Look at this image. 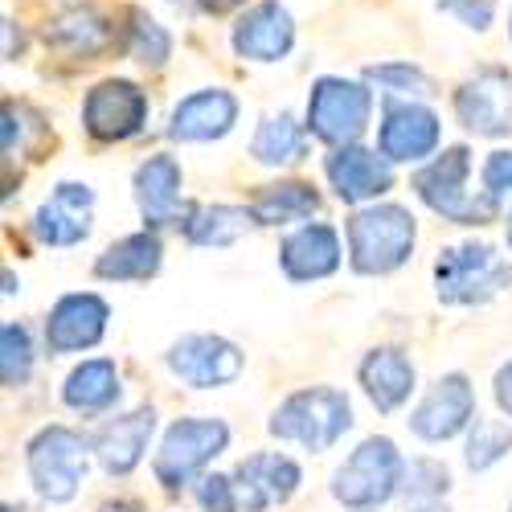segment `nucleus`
<instances>
[{
    "label": "nucleus",
    "mask_w": 512,
    "mask_h": 512,
    "mask_svg": "<svg viewBox=\"0 0 512 512\" xmlns=\"http://www.w3.org/2000/svg\"><path fill=\"white\" fill-rule=\"evenodd\" d=\"M467 177H472V152L463 144L443 148L426 168L414 173V193L431 205L439 218L459 222V226H488L496 218V201L488 189L472 193L467 189Z\"/></svg>",
    "instance_id": "nucleus-1"
},
{
    "label": "nucleus",
    "mask_w": 512,
    "mask_h": 512,
    "mask_svg": "<svg viewBox=\"0 0 512 512\" xmlns=\"http://www.w3.org/2000/svg\"><path fill=\"white\" fill-rule=\"evenodd\" d=\"M414 250V218L402 205H369L349 218V259L361 275H390Z\"/></svg>",
    "instance_id": "nucleus-2"
},
{
    "label": "nucleus",
    "mask_w": 512,
    "mask_h": 512,
    "mask_svg": "<svg viewBox=\"0 0 512 512\" xmlns=\"http://www.w3.org/2000/svg\"><path fill=\"white\" fill-rule=\"evenodd\" d=\"M369 115H373L369 82L336 78V74H324V78L312 82L304 123L320 144H328V148L357 144L365 136V127H369Z\"/></svg>",
    "instance_id": "nucleus-3"
},
{
    "label": "nucleus",
    "mask_w": 512,
    "mask_h": 512,
    "mask_svg": "<svg viewBox=\"0 0 512 512\" xmlns=\"http://www.w3.org/2000/svg\"><path fill=\"white\" fill-rule=\"evenodd\" d=\"M353 426V410H349V398L340 390H328V386H316V390H300L291 394L275 418H271V435L275 439H291L308 451H328L340 435Z\"/></svg>",
    "instance_id": "nucleus-4"
},
{
    "label": "nucleus",
    "mask_w": 512,
    "mask_h": 512,
    "mask_svg": "<svg viewBox=\"0 0 512 512\" xmlns=\"http://www.w3.org/2000/svg\"><path fill=\"white\" fill-rule=\"evenodd\" d=\"M435 283L443 304H488L512 283V267L488 242H463L439 254Z\"/></svg>",
    "instance_id": "nucleus-5"
},
{
    "label": "nucleus",
    "mask_w": 512,
    "mask_h": 512,
    "mask_svg": "<svg viewBox=\"0 0 512 512\" xmlns=\"http://www.w3.org/2000/svg\"><path fill=\"white\" fill-rule=\"evenodd\" d=\"M29 480L41 500L66 504L87 472V439L74 435L70 426H46L33 443H29Z\"/></svg>",
    "instance_id": "nucleus-6"
},
{
    "label": "nucleus",
    "mask_w": 512,
    "mask_h": 512,
    "mask_svg": "<svg viewBox=\"0 0 512 512\" xmlns=\"http://www.w3.org/2000/svg\"><path fill=\"white\" fill-rule=\"evenodd\" d=\"M402 480V455L390 439H365L345 467L332 476V496L340 504H353V508H369L381 504L398 492Z\"/></svg>",
    "instance_id": "nucleus-7"
},
{
    "label": "nucleus",
    "mask_w": 512,
    "mask_h": 512,
    "mask_svg": "<svg viewBox=\"0 0 512 512\" xmlns=\"http://www.w3.org/2000/svg\"><path fill=\"white\" fill-rule=\"evenodd\" d=\"M226 443H230V426L218 418L173 422L160 443V455H156V480L164 488H185L213 455H222Z\"/></svg>",
    "instance_id": "nucleus-8"
},
{
    "label": "nucleus",
    "mask_w": 512,
    "mask_h": 512,
    "mask_svg": "<svg viewBox=\"0 0 512 512\" xmlns=\"http://www.w3.org/2000/svg\"><path fill=\"white\" fill-rule=\"evenodd\" d=\"M148 123V95L132 78H103L82 99V127L99 144H123L144 132Z\"/></svg>",
    "instance_id": "nucleus-9"
},
{
    "label": "nucleus",
    "mask_w": 512,
    "mask_h": 512,
    "mask_svg": "<svg viewBox=\"0 0 512 512\" xmlns=\"http://www.w3.org/2000/svg\"><path fill=\"white\" fill-rule=\"evenodd\" d=\"M455 119L476 136H512V74L504 66H480L455 87Z\"/></svg>",
    "instance_id": "nucleus-10"
},
{
    "label": "nucleus",
    "mask_w": 512,
    "mask_h": 512,
    "mask_svg": "<svg viewBox=\"0 0 512 512\" xmlns=\"http://www.w3.org/2000/svg\"><path fill=\"white\" fill-rule=\"evenodd\" d=\"M439 115L418 103V99H386L381 107V127H377V144L394 164H418L426 156H435L439 148Z\"/></svg>",
    "instance_id": "nucleus-11"
},
{
    "label": "nucleus",
    "mask_w": 512,
    "mask_h": 512,
    "mask_svg": "<svg viewBox=\"0 0 512 512\" xmlns=\"http://www.w3.org/2000/svg\"><path fill=\"white\" fill-rule=\"evenodd\" d=\"M324 177L340 201L361 205L394 189V160L386 152H369L361 144H340L324 156Z\"/></svg>",
    "instance_id": "nucleus-12"
},
{
    "label": "nucleus",
    "mask_w": 512,
    "mask_h": 512,
    "mask_svg": "<svg viewBox=\"0 0 512 512\" xmlns=\"http://www.w3.org/2000/svg\"><path fill=\"white\" fill-rule=\"evenodd\" d=\"M230 46L246 62H283L295 46V21L283 0H259L246 13H238L230 29Z\"/></svg>",
    "instance_id": "nucleus-13"
},
{
    "label": "nucleus",
    "mask_w": 512,
    "mask_h": 512,
    "mask_svg": "<svg viewBox=\"0 0 512 512\" xmlns=\"http://www.w3.org/2000/svg\"><path fill=\"white\" fill-rule=\"evenodd\" d=\"M242 353L238 345L222 336H181L173 349H168V369H173L185 386L193 390H218L242 373Z\"/></svg>",
    "instance_id": "nucleus-14"
},
{
    "label": "nucleus",
    "mask_w": 512,
    "mask_h": 512,
    "mask_svg": "<svg viewBox=\"0 0 512 512\" xmlns=\"http://www.w3.org/2000/svg\"><path fill=\"white\" fill-rule=\"evenodd\" d=\"M476 414V394L467 386L463 373H451V377H439L431 394L418 402V410L410 414V431L426 443H443V439H455L467 422Z\"/></svg>",
    "instance_id": "nucleus-15"
},
{
    "label": "nucleus",
    "mask_w": 512,
    "mask_h": 512,
    "mask_svg": "<svg viewBox=\"0 0 512 512\" xmlns=\"http://www.w3.org/2000/svg\"><path fill=\"white\" fill-rule=\"evenodd\" d=\"M136 205L144 213V222L152 226H185L193 205L181 201V164L177 156L156 152L136 168Z\"/></svg>",
    "instance_id": "nucleus-16"
},
{
    "label": "nucleus",
    "mask_w": 512,
    "mask_h": 512,
    "mask_svg": "<svg viewBox=\"0 0 512 512\" xmlns=\"http://www.w3.org/2000/svg\"><path fill=\"white\" fill-rule=\"evenodd\" d=\"M234 123H238V99L222 87H205V91L185 95L173 107L168 136L181 144H205V140H222Z\"/></svg>",
    "instance_id": "nucleus-17"
},
{
    "label": "nucleus",
    "mask_w": 512,
    "mask_h": 512,
    "mask_svg": "<svg viewBox=\"0 0 512 512\" xmlns=\"http://www.w3.org/2000/svg\"><path fill=\"white\" fill-rule=\"evenodd\" d=\"M234 488L246 512H267L287 504L291 492L300 488V467L287 455H250L234 467Z\"/></svg>",
    "instance_id": "nucleus-18"
},
{
    "label": "nucleus",
    "mask_w": 512,
    "mask_h": 512,
    "mask_svg": "<svg viewBox=\"0 0 512 512\" xmlns=\"http://www.w3.org/2000/svg\"><path fill=\"white\" fill-rule=\"evenodd\" d=\"M107 304L99 295L82 291V295H62L46 320V345L50 353H82L103 340L107 332Z\"/></svg>",
    "instance_id": "nucleus-19"
},
{
    "label": "nucleus",
    "mask_w": 512,
    "mask_h": 512,
    "mask_svg": "<svg viewBox=\"0 0 512 512\" xmlns=\"http://www.w3.org/2000/svg\"><path fill=\"white\" fill-rule=\"evenodd\" d=\"M91 209H95L91 185L62 181L54 197L33 213V230L46 246H74L91 234Z\"/></svg>",
    "instance_id": "nucleus-20"
},
{
    "label": "nucleus",
    "mask_w": 512,
    "mask_h": 512,
    "mask_svg": "<svg viewBox=\"0 0 512 512\" xmlns=\"http://www.w3.org/2000/svg\"><path fill=\"white\" fill-rule=\"evenodd\" d=\"M279 263L287 271V279L295 283H312V279H328L340 267V238L332 226L324 222H308L300 226L279 250Z\"/></svg>",
    "instance_id": "nucleus-21"
},
{
    "label": "nucleus",
    "mask_w": 512,
    "mask_h": 512,
    "mask_svg": "<svg viewBox=\"0 0 512 512\" xmlns=\"http://www.w3.org/2000/svg\"><path fill=\"white\" fill-rule=\"evenodd\" d=\"M152 426H156L152 410H136V414H123V418H111L107 426H99L95 455H99V463L107 467L111 476H127L144 459V447L152 439Z\"/></svg>",
    "instance_id": "nucleus-22"
},
{
    "label": "nucleus",
    "mask_w": 512,
    "mask_h": 512,
    "mask_svg": "<svg viewBox=\"0 0 512 512\" xmlns=\"http://www.w3.org/2000/svg\"><path fill=\"white\" fill-rule=\"evenodd\" d=\"M46 46L82 62H99L115 46V25L91 9H70L46 25Z\"/></svg>",
    "instance_id": "nucleus-23"
},
{
    "label": "nucleus",
    "mask_w": 512,
    "mask_h": 512,
    "mask_svg": "<svg viewBox=\"0 0 512 512\" xmlns=\"http://www.w3.org/2000/svg\"><path fill=\"white\" fill-rule=\"evenodd\" d=\"M361 386L369 394V402L381 410V414H390L398 410L410 390H414V365L398 353V349H373L365 361H361Z\"/></svg>",
    "instance_id": "nucleus-24"
},
{
    "label": "nucleus",
    "mask_w": 512,
    "mask_h": 512,
    "mask_svg": "<svg viewBox=\"0 0 512 512\" xmlns=\"http://www.w3.org/2000/svg\"><path fill=\"white\" fill-rule=\"evenodd\" d=\"M160 271V238L156 234H127L119 242H111L99 263H95V275L99 279H115V283H144Z\"/></svg>",
    "instance_id": "nucleus-25"
},
{
    "label": "nucleus",
    "mask_w": 512,
    "mask_h": 512,
    "mask_svg": "<svg viewBox=\"0 0 512 512\" xmlns=\"http://www.w3.org/2000/svg\"><path fill=\"white\" fill-rule=\"evenodd\" d=\"M308 123H300L295 115L279 111V115H267L259 127H254V140H250V156L259 164H271V168H283V164H295L304 160L308 152Z\"/></svg>",
    "instance_id": "nucleus-26"
},
{
    "label": "nucleus",
    "mask_w": 512,
    "mask_h": 512,
    "mask_svg": "<svg viewBox=\"0 0 512 512\" xmlns=\"http://www.w3.org/2000/svg\"><path fill=\"white\" fill-rule=\"evenodd\" d=\"M62 398L78 414H103L119 402V373L111 361H82L62 386Z\"/></svg>",
    "instance_id": "nucleus-27"
},
{
    "label": "nucleus",
    "mask_w": 512,
    "mask_h": 512,
    "mask_svg": "<svg viewBox=\"0 0 512 512\" xmlns=\"http://www.w3.org/2000/svg\"><path fill=\"white\" fill-rule=\"evenodd\" d=\"M320 209V193L304 181H283V185H267L254 197L250 213L259 226H287V222H304Z\"/></svg>",
    "instance_id": "nucleus-28"
},
{
    "label": "nucleus",
    "mask_w": 512,
    "mask_h": 512,
    "mask_svg": "<svg viewBox=\"0 0 512 512\" xmlns=\"http://www.w3.org/2000/svg\"><path fill=\"white\" fill-rule=\"evenodd\" d=\"M250 226H259L250 209H238V205H193L189 222L181 230H185V238L193 246H230Z\"/></svg>",
    "instance_id": "nucleus-29"
},
{
    "label": "nucleus",
    "mask_w": 512,
    "mask_h": 512,
    "mask_svg": "<svg viewBox=\"0 0 512 512\" xmlns=\"http://www.w3.org/2000/svg\"><path fill=\"white\" fill-rule=\"evenodd\" d=\"M365 82L377 87L386 99H431L435 95V78L414 62H377L365 66Z\"/></svg>",
    "instance_id": "nucleus-30"
},
{
    "label": "nucleus",
    "mask_w": 512,
    "mask_h": 512,
    "mask_svg": "<svg viewBox=\"0 0 512 512\" xmlns=\"http://www.w3.org/2000/svg\"><path fill=\"white\" fill-rule=\"evenodd\" d=\"M127 54H132L140 66H148V70H160L164 62H168V54H173V37H168V29L156 21V17H148L144 9H132L127 13Z\"/></svg>",
    "instance_id": "nucleus-31"
},
{
    "label": "nucleus",
    "mask_w": 512,
    "mask_h": 512,
    "mask_svg": "<svg viewBox=\"0 0 512 512\" xmlns=\"http://www.w3.org/2000/svg\"><path fill=\"white\" fill-rule=\"evenodd\" d=\"M0 377H5V386H21L33 369V345H29V332L21 324H5L0 332Z\"/></svg>",
    "instance_id": "nucleus-32"
},
{
    "label": "nucleus",
    "mask_w": 512,
    "mask_h": 512,
    "mask_svg": "<svg viewBox=\"0 0 512 512\" xmlns=\"http://www.w3.org/2000/svg\"><path fill=\"white\" fill-rule=\"evenodd\" d=\"M508 447H512V431H508V426L480 418L472 439H467V463H472L476 472H484V467H492L500 455H508Z\"/></svg>",
    "instance_id": "nucleus-33"
},
{
    "label": "nucleus",
    "mask_w": 512,
    "mask_h": 512,
    "mask_svg": "<svg viewBox=\"0 0 512 512\" xmlns=\"http://www.w3.org/2000/svg\"><path fill=\"white\" fill-rule=\"evenodd\" d=\"M439 9L476 33H484L496 21V0H439Z\"/></svg>",
    "instance_id": "nucleus-34"
},
{
    "label": "nucleus",
    "mask_w": 512,
    "mask_h": 512,
    "mask_svg": "<svg viewBox=\"0 0 512 512\" xmlns=\"http://www.w3.org/2000/svg\"><path fill=\"white\" fill-rule=\"evenodd\" d=\"M197 500H201L205 512H238V508H242L234 480H222V476H205V480L197 484Z\"/></svg>",
    "instance_id": "nucleus-35"
},
{
    "label": "nucleus",
    "mask_w": 512,
    "mask_h": 512,
    "mask_svg": "<svg viewBox=\"0 0 512 512\" xmlns=\"http://www.w3.org/2000/svg\"><path fill=\"white\" fill-rule=\"evenodd\" d=\"M484 189L492 193V197H504V193H512V152L508 148H500V152H492L488 160H484Z\"/></svg>",
    "instance_id": "nucleus-36"
},
{
    "label": "nucleus",
    "mask_w": 512,
    "mask_h": 512,
    "mask_svg": "<svg viewBox=\"0 0 512 512\" xmlns=\"http://www.w3.org/2000/svg\"><path fill=\"white\" fill-rule=\"evenodd\" d=\"M173 5L201 13V17H222V13H234L238 5H246V0H173Z\"/></svg>",
    "instance_id": "nucleus-37"
},
{
    "label": "nucleus",
    "mask_w": 512,
    "mask_h": 512,
    "mask_svg": "<svg viewBox=\"0 0 512 512\" xmlns=\"http://www.w3.org/2000/svg\"><path fill=\"white\" fill-rule=\"evenodd\" d=\"M496 402H500V410L512 418V361L496 373Z\"/></svg>",
    "instance_id": "nucleus-38"
},
{
    "label": "nucleus",
    "mask_w": 512,
    "mask_h": 512,
    "mask_svg": "<svg viewBox=\"0 0 512 512\" xmlns=\"http://www.w3.org/2000/svg\"><path fill=\"white\" fill-rule=\"evenodd\" d=\"M99 512H144V504H136V500H115V504H103Z\"/></svg>",
    "instance_id": "nucleus-39"
},
{
    "label": "nucleus",
    "mask_w": 512,
    "mask_h": 512,
    "mask_svg": "<svg viewBox=\"0 0 512 512\" xmlns=\"http://www.w3.org/2000/svg\"><path fill=\"white\" fill-rule=\"evenodd\" d=\"M508 246H512V209H508Z\"/></svg>",
    "instance_id": "nucleus-40"
},
{
    "label": "nucleus",
    "mask_w": 512,
    "mask_h": 512,
    "mask_svg": "<svg viewBox=\"0 0 512 512\" xmlns=\"http://www.w3.org/2000/svg\"><path fill=\"white\" fill-rule=\"evenodd\" d=\"M508 37H512V13H508Z\"/></svg>",
    "instance_id": "nucleus-41"
},
{
    "label": "nucleus",
    "mask_w": 512,
    "mask_h": 512,
    "mask_svg": "<svg viewBox=\"0 0 512 512\" xmlns=\"http://www.w3.org/2000/svg\"><path fill=\"white\" fill-rule=\"evenodd\" d=\"M66 5H74V0H66Z\"/></svg>",
    "instance_id": "nucleus-42"
},
{
    "label": "nucleus",
    "mask_w": 512,
    "mask_h": 512,
    "mask_svg": "<svg viewBox=\"0 0 512 512\" xmlns=\"http://www.w3.org/2000/svg\"><path fill=\"white\" fill-rule=\"evenodd\" d=\"M5 512H13V508H5Z\"/></svg>",
    "instance_id": "nucleus-43"
},
{
    "label": "nucleus",
    "mask_w": 512,
    "mask_h": 512,
    "mask_svg": "<svg viewBox=\"0 0 512 512\" xmlns=\"http://www.w3.org/2000/svg\"><path fill=\"white\" fill-rule=\"evenodd\" d=\"M508 512H512V508H508Z\"/></svg>",
    "instance_id": "nucleus-44"
}]
</instances>
